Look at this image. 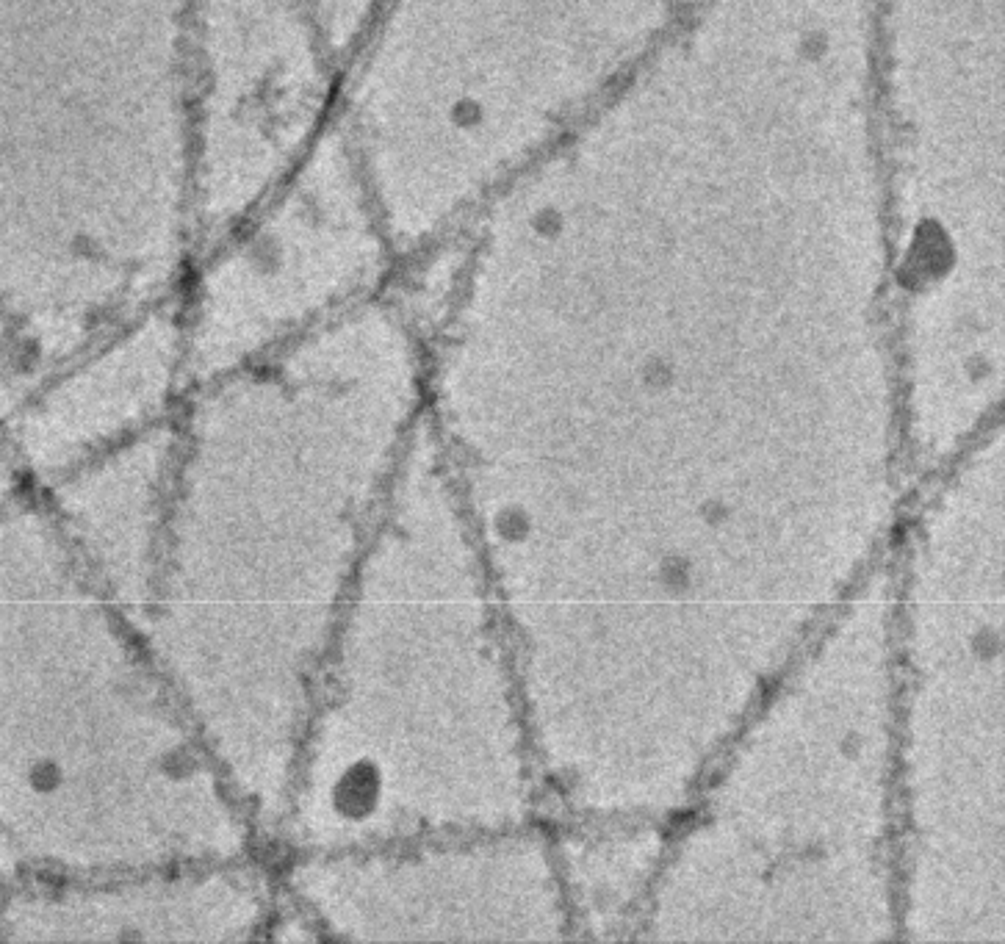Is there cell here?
Returning <instances> with one entry per match:
<instances>
[{
    "instance_id": "obj_1",
    "label": "cell",
    "mask_w": 1005,
    "mask_h": 944,
    "mask_svg": "<svg viewBox=\"0 0 1005 944\" xmlns=\"http://www.w3.org/2000/svg\"><path fill=\"white\" fill-rule=\"evenodd\" d=\"M394 241L338 125L219 239L178 291L186 388L374 297Z\"/></svg>"
},
{
    "instance_id": "obj_2",
    "label": "cell",
    "mask_w": 1005,
    "mask_h": 944,
    "mask_svg": "<svg viewBox=\"0 0 1005 944\" xmlns=\"http://www.w3.org/2000/svg\"><path fill=\"white\" fill-rule=\"evenodd\" d=\"M183 20L200 250L250 214L333 125L341 56L313 0H183Z\"/></svg>"
}]
</instances>
